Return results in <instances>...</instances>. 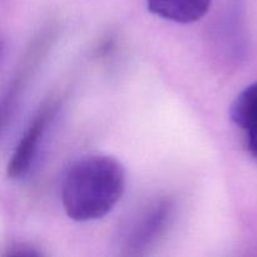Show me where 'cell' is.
Masks as SVG:
<instances>
[{
    "label": "cell",
    "mask_w": 257,
    "mask_h": 257,
    "mask_svg": "<svg viewBox=\"0 0 257 257\" xmlns=\"http://www.w3.org/2000/svg\"><path fill=\"white\" fill-rule=\"evenodd\" d=\"M125 190V171L110 156L88 155L74 161L63 175L60 197L65 213L77 222L107 216Z\"/></svg>",
    "instance_id": "6da1fadb"
},
{
    "label": "cell",
    "mask_w": 257,
    "mask_h": 257,
    "mask_svg": "<svg viewBox=\"0 0 257 257\" xmlns=\"http://www.w3.org/2000/svg\"><path fill=\"white\" fill-rule=\"evenodd\" d=\"M176 206L170 198H160L146 205L120 235V245L128 255H141L166 235L175 217Z\"/></svg>",
    "instance_id": "7a4b0ae2"
},
{
    "label": "cell",
    "mask_w": 257,
    "mask_h": 257,
    "mask_svg": "<svg viewBox=\"0 0 257 257\" xmlns=\"http://www.w3.org/2000/svg\"><path fill=\"white\" fill-rule=\"evenodd\" d=\"M55 109H57L55 103H48V104L43 105L42 109H39V112L34 115L30 124L23 133L22 138L10 158L9 165H8L9 178L19 180L29 172L35 158H37L43 136H44L45 130H47Z\"/></svg>",
    "instance_id": "3957f363"
},
{
    "label": "cell",
    "mask_w": 257,
    "mask_h": 257,
    "mask_svg": "<svg viewBox=\"0 0 257 257\" xmlns=\"http://www.w3.org/2000/svg\"><path fill=\"white\" fill-rule=\"evenodd\" d=\"M232 122L245 135L248 153L257 160V82L248 85L233 100L230 109Z\"/></svg>",
    "instance_id": "277c9868"
},
{
    "label": "cell",
    "mask_w": 257,
    "mask_h": 257,
    "mask_svg": "<svg viewBox=\"0 0 257 257\" xmlns=\"http://www.w3.org/2000/svg\"><path fill=\"white\" fill-rule=\"evenodd\" d=\"M212 0H147L152 14L180 24H191L207 14Z\"/></svg>",
    "instance_id": "5b68a950"
},
{
    "label": "cell",
    "mask_w": 257,
    "mask_h": 257,
    "mask_svg": "<svg viewBox=\"0 0 257 257\" xmlns=\"http://www.w3.org/2000/svg\"><path fill=\"white\" fill-rule=\"evenodd\" d=\"M44 253L42 252V250L37 247V246H33L32 243H15V245L10 246L7 250V252L4 253V256H10V257H38L43 256Z\"/></svg>",
    "instance_id": "8992f818"
}]
</instances>
